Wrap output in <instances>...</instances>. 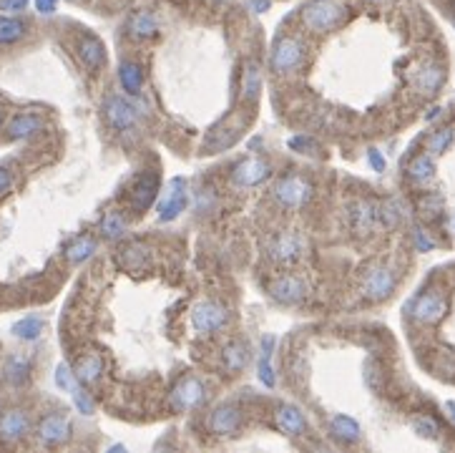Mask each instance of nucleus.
<instances>
[{"instance_id": "nucleus-48", "label": "nucleus", "mask_w": 455, "mask_h": 453, "mask_svg": "<svg viewBox=\"0 0 455 453\" xmlns=\"http://www.w3.org/2000/svg\"><path fill=\"white\" fill-rule=\"evenodd\" d=\"M445 226H448V232H453V234H455V212L448 217V222H445Z\"/></svg>"}, {"instance_id": "nucleus-3", "label": "nucleus", "mask_w": 455, "mask_h": 453, "mask_svg": "<svg viewBox=\"0 0 455 453\" xmlns=\"http://www.w3.org/2000/svg\"><path fill=\"white\" fill-rule=\"evenodd\" d=\"M272 197H274L277 204H282L284 209H299L312 199V184L304 177L297 174H287L272 189Z\"/></svg>"}, {"instance_id": "nucleus-50", "label": "nucleus", "mask_w": 455, "mask_h": 453, "mask_svg": "<svg viewBox=\"0 0 455 453\" xmlns=\"http://www.w3.org/2000/svg\"><path fill=\"white\" fill-rule=\"evenodd\" d=\"M0 126H3V111H0Z\"/></svg>"}, {"instance_id": "nucleus-32", "label": "nucleus", "mask_w": 455, "mask_h": 453, "mask_svg": "<svg viewBox=\"0 0 455 453\" xmlns=\"http://www.w3.org/2000/svg\"><path fill=\"white\" fill-rule=\"evenodd\" d=\"M259 91H262V71L255 61H250V63L244 66V73H242V96L247 98V101H257Z\"/></svg>"}, {"instance_id": "nucleus-31", "label": "nucleus", "mask_w": 455, "mask_h": 453, "mask_svg": "<svg viewBox=\"0 0 455 453\" xmlns=\"http://www.w3.org/2000/svg\"><path fill=\"white\" fill-rule=\"evenodd\" d=\"M96 247H98L96 239L88 237V234H81V237H76L68 247H65V259L71 264H81V262H86L88 257H93Z\"/></svg>"}, {"instance_id": "nucleus-49", "label": "nucleus", "mask_w": 455, "mask_h": 453, "mask_svg": "<svg viewBox=\"0 0 455 453\" xmlns=\"http://www.w3.org/2000/svg\"><path fill=\"white\" fill-rule=\"evenodd\" d=\"M448 413H450V418L455 421V403H448Z\"/></svg>"}, {"instance_id": "nucleus-27", "label": "nucleus", "mask_w": 455, "mask_h": 453, "mask_svg": "<svg viewBox=\"0 0 455 453\" xmlns=\"http://www.w3.org/2000/svg\"><path fill=\"white\" fill-rule=\"evenodd\" d=\"M31 360L26 355H11L3 368V378H6L11 385H23L31 378Z\"/></svg>"}, {"instance_id": "nucleus-24", "label": "nucleus", "mask_w": 455, "mask_h": 453, "mask_svg": "<svg viewBox=\"0 0 455 453\" xmlns=\"http://www.w3.org/2000/svg\"><path fill=\"white\" fill-rule=\"evenodd\" d=\"M119 81L124 91H129L131 96H139L144 88V68L134 61H124L119 68Z\"/></svg>"}, {"instance_id": "nucleus-15", "label": "nucleus", "mask_w": 455, "mask_h": 453, "mask_svg": "<svg viewBox=\"0 0 455 453\" xmlns=\"http://www.w3.org/2000/svg\"><path fill=\"white\" fill-rule=\"evenodd\" d=\"M269 174H272V169L267 162H262V159H247V162L234 167L232 182L237 184V187H257V184L264 182Z\"/></svg>"}, {"instance_id": "nucleus-17", "label": "nucleus", "mask_w": 455, "mask_h": 453, "mask_svg": "<svg viewBox=\"0 0 455 453\" xmlns=\"http://www.w3.org/2000/svg\"><path fill=\"white\" fill-rule=\"evenodd\" d=\"M43 119H41L38 113H16L11 121H8V139L13 141H21V139H31V136H36L38 131H43Z\"/></svg>"}, {"instance_id": "nucleus-43", "label": "nucleus", "mask_w": 455, "mask_h": 453, "mask_svg": "<svg viewBox=\"0 0 455 453\" xmlns=\"http://www.w3.org/2000/svg\"><path fill=\"white\" fill-rule=\"evenodd\" d=\"M289 146L299 154H309V149H314V141L309 136H294V139H289Z\"/></svg>"}, {"instance_id": "nucleus-35", "label": "nucleus", "mask_w": 455, "mask_h": 453, "mask_svg": "<svg viewBox=\"0 0 455 453\" xmlns=\"http://www.w3.org/2000/svg\"><path fill=\"white\" fill-rule=\"evenodd\" d=\"M98 229H101V234L106 239H121L126 234L124 214H119V212H106L103 219H101V224H98Z\"/></svg>"}, {"instance_id": "nucleus-11", "label": "nucleus", "mask_w": 455, "mask_h": 453, "mask_svg": "<svg viewBox=\"0 0 455 453\" xmlns=\"http://www.w3.org/2000/svg\"><path fill=\"white\" fill-rule=\"evenodd\" d=\"M204 385L196 380V378L186 375L181 378L179 383L171 388V405L176 410H189V408H196V405L204 400Z\"/></svg>"}, {"instance_id": "nucleus-1", "label": "nucleus", "mask_w": 455, "mask_h": 453, "mask_svg": "<svg viewBox=\"0 0 455 453\" xmlns=\"http://www.w3.org/2000/svg\"><path fill=\"white\" fill-rule=\"evenodd\" d=\"M347 18V6L342 0H309L302 8V23L312 33H330L340 28Z\"/></svg>"}, {"instance_id": "nucleus-18", "label": "nucleus", "mask_w": 455, "mask_h": 453, "mask_svg": "<svg viewBox=\"0 0 455 453\" xmlns=\"http://www.w3.org/2000/svg\"><path fill=\"white\" fill-rule=\"evenodd\" d=\"M242 426V413L232 405H219L212 415H209V431L217 433V436H229V433H237Z\"/></svg>"}, {"instance_id": "nucleus-10", "label": "nucleus", "mask_w": 455, "mask_h": 453, "mask_svg": "<svg viewBox=\"0 0 455 453\" xmlns=\"http://www.w3.org/2000/svg\"><path fill=\"white\" fill-rule=\"evenodd\" d=\"M269 295L279 305H297L307 297V285L294 275H279L269 282Z\"/></svg>"}, {"instance_id": "nucleus-44", "label": "nucleus", "mask_w": 455, "mask_h": 453, "mask_svg": "<svg viewBox=\"0 0 455 453\" xmlns=\"http://www.w3.org/2000/svg\"><path fill=\"white\" fill-rule=\"evenodd\" d=\"M28 3L31 0H0V11H6V13H21L28 8Z\"/></svg>"}, {"instance_id": "nucleus-22", "label": "nucleus", "mask_w": 455, "mask_h": 453, "mask_svg": "<svg viewBox=\"0 0 455 453\" xmlns=\"http://www.w3.org/2000/svg\"><path fill=\"white\" fill-rule=\"evenodd\" d=\"M129 33L131 38H139V41H146V38H154L159 33V21L154 13L149 11H139L131 16L129 21Z\"/></svg>"}, {"instance_id": "nucleus-7", "label": "nucleus", "mask_w": 455, "mask_h": 453, "mask_svg": "<svg viewBox=\"0 0 455 453\" xmlns=\"http://www.w3.org/2000/svg\"><path fill=\"white\" fill-rule=\"evenodd\" d=\"M186 202H189V187L181 177H173L168 182L166 192H164L161 202H159V219L171 222L186 209Z\"/></svg>"}, {"instance_id": "nucleus-12", "label": "nucleus", "mask_w": 455, "mask_h": 453, "mask_svg": "<svg viewBox=\"0 0 455 453\" xmlns=\"http://www.w3.org/2000/svg\"><path fill=\"white\" fill-rule=\"evenodd\" d=\"M28 428H31V421H28L26 410L11 408L6 413H0V441L6 443L23 441L28 436Z\"/></svg>"}, {"instance_id": "nucleus-46", "label": "nucleus", "mask_w": 455, "mask_h": 453, "mask_svg": "<svg viewBox=\"0 0 455 453\" xmlns=\"http://www.w3.org/2000/svg\"><path fill=\"white\" fill-rule=\"evenodd\" d=\"M55 8H58V0H36V11L41 16H50V13H55Z\"/></svg>"}, {"instance_id": "nucleus-8", "label": "nucleus", "mask_w": 455, "mask_h": 453, "mask_svg": "<svg viewBox=\"0 0 455 453\" xmlns=\"http://www.w3.org/2000/svg\"><path fill=\"white\" fill-rule=\"evenodd\" d=\"M71 421L65 418V415L60 413H50V415H43L38 423V428H36V436H38V441L43 443V446H60V443L71 441Z\"/></svg>"}, {"instance_id": "nucleus-33", "label": "nucleus", "mask_w": 455, "mask_h": 453, "mask_svg": "<svg viewBox=\"0 0 455 453\" xmlns=\"http://www.w3.org/2000/svg\"><path fill=\"white\" fill-rule=\"evenodd\" d=\"M43 328H46L43 318H38V315H28V318L18 320V323L13 325V335L21 338V340H28V343H33V340L41 338Z\"/></svg>"}, {"instance_id": "nucleus-41", "label": "nucleus", "mask_w": 455, "mask_h": 453, "mask_svg": "<svg viewBox=\"0 0 455 453\" xmlns=\"http://www.w3.org/2000/svg\"><path fill=\"white\" fill-rule=\"evenodd\" d=\"M412 426H415L417 433H423V436H438V423H435L433 418H428V415H423V418H415V421H412Z\"/></svg>"}, {"instance_id": "nucleus-30", "label": "nucleus", "mask_w": 455, "mask_h": 453, "mask_svg": "<svg viewBox=\"0 0 455 453\" xmlns=\"http://www.w3.org/2000/svg\"><path fill=\"white\" fill-rule=\"evenodd\" d=\"M28 36V23L23 18H0V46H13Z\"/></svg>"}, {"instance_id": "nucleus-2", "label": "nucleus", "mask_w": 455, "mask_h": 453, "mask_svg": "<svg viewBox=\"0 0 455 453\" xmlns=\"http://www.w3.org/2000/svg\"><path fill=\"white\" fill-rule=\"evenodd\" d=\"M302 61H304V46L299 38L294 36L277 38L269 53V68L274 71L277 76L292 73L294 68L302 66Z\"/></svg>"}, {"instance_id": "nucleus-23", "label": "nucleus", "mask_w": 455, "mask_h": 453, "mask_svg": "<svg viewBox=\"0 0 455 453\" xmlns=\"http://www.w3.org/2000/svg\"><path fill=\"white\" fill-rule=\"evenodd\" d=\"M445 81V71L438 63H425L423 68L415 73V86L423 93H435Z\"/></svg>"}, {"instance_id": "nucleus-5", "label": "nucleus", "mask_w": 455, "mask_h": 453, "mask_svg": "<svg viewBox=\"0 0 455 453\" xmlns=\"http://www.w3.org/2000/svg\"><path fill=\"white\" fill-rule=\"evenodd\" d=\"M139 113L141 111H139V106L134 101H126L121 96H109L103 101V116H106L111 129L116 131L134 129L136 121H139Z\"/></svg>"}, {"instance_id": "nucleus-16", "label": "nucleus", "mask_w": 455, "mask_h": 453, "mask_svg": "<svg viewBox=\"0 0 455 453\" xmlns=\"http://www.w3.org/2000/svg\"><path fill=\"white\" fill-rule=\"evenodd\" d=\"M299 254H302V242H299L297 234L282 232V234H277V237L272 239L269 257L274 259L277 264H292V262H297Z\"/></svg>"}, {"instance_id": "nucleus-34", "label": "nucleus", "mask_w": 455, "mask_h": 453, "mask_svg": "<svg viewBox=\"0 0 455 453\" xmlns=\"http://www.w3.org/2000/svg\"><path fill=\"white\" fill-rule=\"evenodd\" d=\"M433 172H435V164L430 154H417V157L407 164V177H410L412 182H430Z\"/></svg>"}, {"instance_id": "nucleus-28", "label": "nucleus", "mask_w": 455, "mask_h": 453, "mask_svg": "<svg viewBox=\"0 0 455 453\" xmlns=\"http://www.w3.org/2000/svg\"><path fill=\"white\" fill-rule=\"evenodd\" d=\"M239 136H242V124L222 126V129L212 131V136L206 139V151H209V154H219V151L229 149V146H232Z\"/></svg>"}, {"instance_id": "nucleus-25", "label": "nucleus", "mask_w": 455, "mask_h": 453, "mask_svg": "<svg viewBox=\"0 0 455 453\" xmlns=\"http://www.w3.org/2000/svg\"><path fill=\"white\" fill-rule=\"evenodd\" d=\"M332 438L342 443H358L360 441V426L350 418V415H332L330 421Z\"/></svg>"}, {"instance_id": "nucleus-26", "label": "nucleus", "mask_w": 455, "mask_h": 453, "mask_svg": "<svg viewBox=\"0 0 455 453\" xmlns=\"http://www.w3.org/2000/svg\"><path fill=\"white\" fill-rule=\"evenodd\" d=\"M375 219H378V207L370 204V202H355L353 212H350V222L360 234L370 232L375 226Z\"/></svg>"}, {"instance_id": "nucleus-13", "label": "nucleus", "mask_w": 455, "mask_h": 453, "mask_svg": "<svg viewBox=\"0 0 455 453\" xmlns=\"http://www.w3.org/2000/svg\"><path fill=\"white\" fill-rule=\"evenodd\" d=\"M392 290H395V275H392V270H387V267H373V270L365 275L363 292L370 300H385Z\"/></svg>"}, {"instance_id": "nucleus-20", "label": "nucleus", "mask_w": 455, "mask_h": 453, "mask_svg": "<svg viewBox=\"0 0 455 453\" xmlns=\"http://www.w3.org/2000/svg\"><path fill=\"white\" fill-rule=\"evenodd\" d=\"M277 426L287 436H302L307 431V421H304L302 410L294 408V405H282L277 410Z\"/></svg>"}, {"instance_id": "nucleus-21", "label": "nucleus", "mask_w": 455, "mask_h": 453, "mask_svg": "<svg viewBox=\"0 0 455 453\" xmlns=\"http://www.w3.org/2000/svg\"><path fill=\"white\" fill-rule=\"evenodd\" d=\"M272 353H274V335H264L259 348V363H257V373H259L262 385L274 388V368H272Z\"/></svg>"}, {"instance_id": "nucleus-38", "label": "nucleus", "mask_w": 455, "mask_h": 453, "mask_svg": "<svg viewBox=\"0 0 455 453\" xmlns=\"http://www.w3.org/2000/svg\"><path fill=\"white\" fill-rule=\"evenodd\" d=\"M55 383H58L60 390H65V393H73V388H78V378L76 373L71 370L68 365H58L55 368Z\"/></svg>"}, {"instance_id": "nucleus-4", "label": "nucleus", "mask_w": 455, "mask_h": 453, "mask_svg": "<svg viewBox=\"0 0 455 453\" xmlns=\"http://www.w3.org/2000/svg\"><path fill=\"white\" fill-rule=\"evenodd\" d=\"M159 187H161V179H159L156 172H144L134 179L129 189V207L136 214H144L149 207L156 202L159 197Z\"/></svg>"}, {"instance_id": "nucleus-45", "label": "nucleus", "mask_w": 455, "mask_h": 453, "mask_svg": "<svg viewBox=\"0 0 455 453\" xmlns=\"http://www.w3.org/2000/svg\"><path fill=\"white\" fill-rule=\"evenodd\" d=\"M368 162H370V167H373L375 172H385V159H382V154H380L378 149L368 151Z\"/></svg>"}, {"instance_id": "nucleus-37", "label": "nucleus", "mask_w": 455, "mask_h": 453, "mask_svg": "<svg viewBox=\"0 0 455 453\" xmlns=\"http://www.w3.org/2000/svg\"><path fill=\"white\" fill-rule=\"evenodd\" d=\"M453 139H455V131L453 129H440V131H435L433 136L428 139V151L430 154H443L445 149H448L450 144H453Z\"/></svg>"}, {"instance_id": "nucleus-40", "label": "nucleus", "mask_w": 455, "mask_h": 453, "mask_svg": "<svg viewBox=\"0 0 455 453\" xmlns=\"http://www.w3.org/2000/svg\"><path fill=\"white\" fill-rule=\"evenodd\" d=\"M412 239H415L417 252H430V249L435 247L433 237H430V234L425 232V229H420V226H415V229H412Z\"/></svg>"}, {"instance_id": "nucleus-42", "label": "nucleus", "mask_w": 455, "mask_h": 453, "mask_svg": "<svg viewBox=\"0 0 455 453\" xmlns=\"http://www.w3.org/2000/svg\"><path fill=\"white\" fill-rule=\"evenodd\" d=\"M420 209H423V214L435 217L440 209H443V199H440V197H435V194H428L423 202H420Z\"/></svg>"}, {"instance_id": "nucleus-6", "label": "nucleus", "mask_w": 455, "mask_h": 453, "mask_svg": "<svg viewBox=\"0 0 455 453\" xmlns=\"http://www.w3.org/2000/svg\"><path fill=\"white\" fill-rule=\"evenodd\" d=\"M229 323V310L219 302H199L194 310H191V325H194L196 333L201 335H212L217 330H222Z\"/></svg>"}, {"instance_id": "nucleus-47", "label": "nucleus", "mask_w": 455, "mask_h": 453, "mask_svg": "<svg viewBox=\"0 0 455 453\" xmlns=\"http://www.w3.org/2000/svg\"><path fill=\"white\" fill-rule=\"evenodd\" d=\"M11 184H13V177H11V172H8V169H3V167H0V194H6L8 189H11Z\"/></svg>"}, {"instance_id": "nucleus-14", "label": "nucleus", "mask_w": 455, "mask_h": 453, "mask_svg": "<svg viewBox=\"0 0 455 453\" xmlns=\"http://www.w3.org/2000/svg\"><path fill=\"white\" fill-rule=\"evenodd\" d=\"M76 53L88 71H98L106 63V48H103L101 38H96L93 33H83V36L78 38Z\"/></svg>"}, {"instance_id": "nucleus-36", "label": "nucleus", "mask_w": 455, "mask_h": 453, "mask_svg": "<svg viewBox=\"0 0 455 453\" xmlns=\"http://www.w3.org/2000/svg\"><path fill=\"white\" fill-rule=\"evenodd\" d=\"M222 360L232 373L242 370V368L247 365V348H244V343H237V340H234V343H229V345L224 348V353H222Z\"/></svg>"}, {"instance_id": "nucleus-9", "label": "nucleus", "mask_w": 455, "mask_h": 453, "mask_svg": "<svg viewBox=\"0 0 455 453\" xmlns=\"http://www.w3.org/2000/svg\"><path fill=\"white\" fill-rule=\"evenodd\" d=\"M445 310H448V302H445V297L435 290L423 292V295L415 297L412 305H410V315L417 320V323H423V325L438 323V320L445 315Z\"/></svg>"}, {"instance_id": "nucleus-39", "label": "nucleus", "mask_w": 455, "mask_h": 453, "mask_svg": "<svg viewBox=\"0 0 455 453\" xmlns=\"http://www.w3.org/2000/svg\"><path fill=\"white\" fill-rule=\"evenodd\" d=\"M71 398H73V405H76V408L81 410L83 415H91L93 410H96V403H93L91 395H88L86 390H83V385H78V388H73Z\"/></svg>"}, {"instance_id": "nucleus-29", "label": "nucleus", "mask_w": 455, "mask_h": 453, "mask_svg": "<svg viewBox=\"0 0 455 453\" xmlns=\"http://www.w3.org/2000/svg\"><path fill=\"white\" fill-rule=\"evenodd\" d=\"M119 262L129 272H144L149 267V249L144 244H129V247L121 249Z\"/></svg>"}, {"instance_id": "nucleus-19", "label": "nucleus", "mask_w": 455, "mask_h": 453, "mask_svg": "<svg viewBox=\"0 0 455 453\" xmlns=\"http://www.w3.org/2000/svg\"><path fill=\"white\" fill-rule=\"evenodd\" d=\"M73 373H76L78 383H81V385L98 383V380H101V375H103V358L98 355V353H86V355H81L76 360Z\"/></svg>"}]
</instances>
